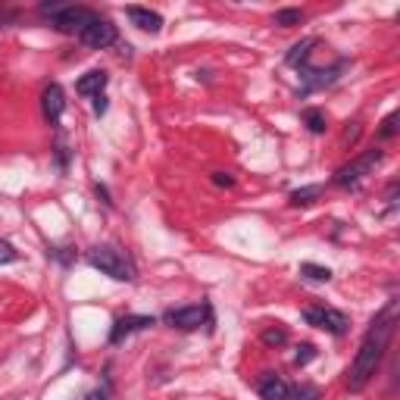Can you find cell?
<instances>
[{
    "mask_svg": "<svg viewBox=\"0 0 400 400\" xmlns=\"http://www.w3.org/2000/svg\"><path fill=\"white\" fill-rule=\"evenodd\" d=\"M391 316H394V303L385 310V316L375 319L369 335H366V341L360 344L354 363H350V369H347V388L350 391H363L375 375V369H379L382 357H385V347H388V338H391V328H394L391 325Z\"/></svg>",
    "mask_w": 400,
    "mask_h": 400,
    "instance_id": "obj_1",
    "label": "cell"
},
{
    "mask_svg": "<svg viewBox=\"0 0 400 400\" xmlns=\"http://www.w3.org/2000/svg\"><path fill=\"white\" fill-rule=\"evenodd\" d=\"M88 263L94 266V269L104 272V276L116 279V281H131V279H135V266L129 263V256H125L122 250L109 247V244L94 247L88 254Z\"/></svg>",
    "mask_w": 400,
    "mask_h": 400,
    "instance_id": "obj_2",
    "label": "cell"
},
{
    "mask_svg": "<svg viewBox=\"0 0 400 400\" xmlns=\"http://www.w3.org/2000/svg\"><path fill=\"white\" fill-rule=\"evenodd\" d=\"M382 151H366L360 160L354 163H347V166H341L338 172H335V185H341V188H350V185H357L363 175H369V172L382 163Z\"/></svg>",
    "mask_w": 400,
    "mask_h": 400,
    "instance_id": "obj_3",
    "label": "cell"
},
{
    "mask_svg": "<svg viewBox=\"0 0 400 400\" xmlns=\"http://www.w3.org/2000/svg\"><path fill=\"white\" fill-rule=\"evenodd\" d=\"M303 319L316 328H325L332 335H347L350 328V319L344 316L341 310H332V307H307L303 310Z\"/></svg>",
    "mask_w": 400,
    "mask_h": 400,
    "instance_id": "obj_4",
    "label": "cell"
},
{
    "mask_svg": "<svg viewBox=\"0 0 400 400\" xmlns=\"http://www.w3.org/2000/svg\"><path fill=\"white\" fill-rule=\"evenodd\" d=\"M116 41V26L109 19H100V16H94L88 22V28L82 31V44L91 47V50H104Z\"/></svg>",
    "mask_w": 400,
    "mask_h": 400,
    "instance_id": "obj_5",
    "label": "cell"
},
{
    "mask_svg": "<svg viewBox=\"0 0 400 400\" xmlns=\"http://www.w3.org/2000/svg\"><path fill=\"white\" fill-rule=\"evenodd\" d=\"M91 19H94V13L88 10V6H66L63 13L53 16V26H57L60 31H66V35H72V31L82 35Z\"/></svg>",
    "mask_w": 400,
    "mask_h": 400,
    "instance_id": "obj_6",
    "label": "cell"
},
{
    "mask_svg": "<svg viewBox=\"0 0 400 400\" xmlns=\"http://www.w3.org/2000/svg\"><path fill=\"white\" fill-rule=\"evenodd\" d=\"M203 319H207V310L203 307H182V310H169L166 313V323L172 328H182V332H194V328H200Z\"/></svg>",
    "mask_w": 400,
    "mask_h": 400,
    "instance_id": "obj_7",
    "label": "cell"
},
{
    "mask_svg": "<svg viewBox=\"0 0 400 400\" xmlns=\"http://www.w3.org/2000/svg\"><path fill=\"white\" fill-rule=\"evenodd\" d=\"M256 391H260V397L263 400H288V382L281 379V375L276 372H263L260 375V382H256Z\"/></svg>",
    "mask_w": 400,
    "mask_h": 400,
    "instance_id": "obj_8",
    "label": "cell"
},
{
    "mask_svg": "<svg viewBox=\"0 0 400 400\" xmlns=\"http://www.w3.org/2000/svg\"><path fill=\"white\" fill-rule=\"evenodd\" d=\"M41 107H44L47 122L57 125L60 116H63V109H66V97H63V88H60V85H47L44 94H41Z\"/></svg>",
    "mask_w": 400,
    "mask_h": 400,
    "instance_id": "obj_9",
    "label": "cell"
},
{
    "mask_svg": "<svg viewBox=\"0 0 400 400\" xmlns=\"http://www.w3.org/2000/svg\"><path fill=\"white\" fill-rule=\"evenodd\" d=\"M147 325H153V319H151V316H122L119 323L113 325V332H109V341H113V344H119L122 338H129V335L144 332Z\"/></svg>",
    "mask_w": 400,
    "mask_h": 400,
    "instance_id": "obj_10",
    "label": "cell"
},
{
    "mask_svg": "<svg viewBox=\"0 0 400 400\" xmlns=\"http://www.w3.org/2000/svg\"><path fill=\"white\" fill-rule=\"evenodd\" d=\"M104 88H107V72L104 69H91V72H85L82 78H78V85H75V91L82 94V97H97Z\"/></svg>",
    "mask_w": 400,
    "mask_h": 400,
    "instance_id": "obj_11",
    "label": "cell"
},
{
    "mask_svg": "<svg viewBox=\"0 0 400 400\" xmlns=\"http://www.w3.org/2000/svg\"><path fill=\"white\" fill-rule=\"evenodd\" d=\"M129 19L135 22L141 31H151V35H156V31L163 28V16L153 10H144V6H129Z\"/></svg>",
    "mask_w": 400,
    "mask_h": 400,
    "instance_id": "obj_12",
    "label": "cell"
},
{
    "mask_svg": "<svg viewBox=\"0 0 400 400\" xmlns=\"http://www.w3.org/2000/svg\"><path fill=\"white\" fill-rule=\"evenodd\" d=\"M313 47H316V38H303V41H297V44L291 47V50H288L285 63H288V66H301V63L310 57Z\"/></svg>",
    "mask_w": 400,
    "mask_h": 400,
    "instance_id": "obj_13",
    "label": "cell"
},
{
    "mask_svg": "<svg viewBox=\"0 0 400 400\" xmlns=\"http://www.w3.org/2000/svg\"><path fill=\"white\" fill-rule=\"evenodd\" d=\"M323 194V185H307V188H297L291 194V207H310L316 203V198Z\"/></svg>",
    "mask_w": 400,
    "mask_h": 400,
    "instance_id": "obj_14",
    "label": "cell"
},
{
    "mask_svg": "<svg viewBox=\"0 0 400 400\" xmlns=\"http://www.w3.org/2000/svg\"><path fill=\"white\" fill-rule=\"evenodd\" d=\"M301 276L310 281H332V269L328 266H316V263H301Z\"/></svg>",
    "mask_w": 400,
    "mask_h": 400,
    "instance_id": "obj_15",
    "label": "cell"
},
{
    "mask_svg": "<svg viewBox=\"0 0 400 400\" xmlns=\"http://www.w3.org/2000/svg\"><path fill=\"white\" fill-rule=\"evenodd\" d=\"M303 122H307V129L313 131V135H323L325 125H328L323 109H303Z\"/></svg>",
    "mask_w": 400,
    "mask_h": 400,
    "instance_id": "obj_16",
    "label": "cell"
},
{
    "mask_svg": "<svg viewBox=\"0 0 400 400\" xmlns=\"http://www.w3.org/2000/svg\"><path fill=\"white\" fill-rule=\"evenodd\" d=\"M301 22H303V10H279L276 13V26H281V28L301 26Z\"/></svg>",
    "mask_w": 400,
    "mask_h": 400,
    "instance_id": "obj_17",
    "label": "cell"
},
{
    "mask_svg": "<svg viewBox=\"0 0 400 400\" xmlns=\"http://www.w3.org/2000/svg\"><path fill=\"white\" fill-rule=\"evenodd\" d=\"M260 341L266 344V347H281V344L288 341V332L285 328H266V332L260 335Z\"/></svg>",
    "mask_w": 400,
    "mask_h": 400,
    "instance_id": "obj_18",
    "label": "cell"
},
{
    "mask_svg": "<svg viewBox=\"0 0 400 400\" xmlns=\"http://www.w3.org/2000/svg\"><path fill=\"white\" fill-rule=\"evenodd\" d=\"M288 397H294V400H319V388L316 385H297L294 391H288Z\"/></svg>",
    "mask_w": 400,
    "mask_h": 400,
    "instance_id": "obj_19",
    "label": "cell"
},
{
    "mask_svg": "<svg viewBox=\"0 0 400 400\" xmlns=\"http://www.w3.org/2000/svg\"><path fill=\"white\" fill-rule=\"evenodd\" d=\"M313 357H316V347H313V344H301V347H297V354H294V363L297 366H307Z\"/></svg>",
    "mask_w": 400,
    "mask_h": 400,
    "instance_id": "obj_20",
    "label": "cell"
},
{
    "mask_svg": "<svg viewBox=\"0 0 400 400\" xmlns=\"http://www.w3.org/2000/svg\"><path fill=\"white\" fill-rule=\"evenodd\" d=\"M394 131H397V113H391L388 119L382 122V131H379V135H382V138H391Z\"/></svg>",
    "mask_w": 400,
    "mask_h": 400,
    "instance_id": "obj_21",
    "label": "cell"
},
{
    "mask_svg": "<svg viewBox=\"0 0 400 400\" xmlns=\"http://www.w3.org/2000/svg\"><path fill=\"white\" fill-rule=\"evenodd\" d=\"M13 260H16V250H13V244L0 241V263H13Z\"/></svg>",
    "mask_w": 400,
    "mask_h": 400,
    "instance_id": "obj_22",
    "label": "cell"
},
{
    "mask_svg": "<svg viewBox=\"0 0 400 400\" xmlns=\"http://www.w3.org/2000/svg\"><path fill=\"white\" fill-rule=\"evenodd\" d=\"M213 185H219V188H232V185H234V178L229 175V172H213Z\"/></svg>",
    "mask_w": 400,
    "mask_h": 400,
    "instance_id": "obj_23",
    "label": "cell"
},
{
    "mask_svg": "<svg viewBox=\"0 0 400 400\" xmlns=\"http://www.w3.org/2000/svg\"><path fill=\"white\" fill-rule=\"evenodd\" d=\"M94 113H97V116L107 113V97H104V94H97V97H94Z\"/></svg>",
    "mask_w": 400,
    "mask_h": 400,
    "instance_id": "obj_24",
    "label": "cell"
},
{
    "mask_svg": "<svg viewBox=\"0 0 400 400\" xmlns=\"http://www.w3.org/2000/svg\"><path fill=\"white\" fill-rule=\"evenodd\" d=\"M85 400H109V397L104 394V391H94V394H88V397H85Z\"/></svg>",
    "mask_w": 400,
    "mask_h": 400,
    "instance_id": "obj_25",
    "label": "cell"
}]
</instances>
